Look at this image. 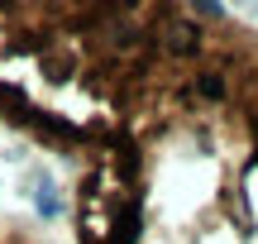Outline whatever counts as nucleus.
Segmentation results:
<instances>
[{
  "mask_svg": "<svg viewBox=\"0 0 258 244\" xmlns=\"http://www.w3.org/2000/svg\"><path fill=\"white\" fill-rule=\"evenodd\" d=\"M0 130L67 168L72 244H258V24L225 5H0Z\"/></svg>",
  "mask_w": 258,
  "mask_h": 244,
  "instance_id": "obj_1",
  "label": "nucleus"
},
{
  "mask_svg": "<svg viewBox=\"0 0 258 244\" xmlns=\"http://www.w3.org/2000/svg\"><path fill=\"white\" fill-rule=\"evenodd\" d=\"M0 244H57L43 225L34 220H19V216H0Z\"/></svg>",
  "mask_w": 258,
  "mask_h": 244,
  "instance_id": "obj_2",
  "label": "nucleus"
}]
</instances>
